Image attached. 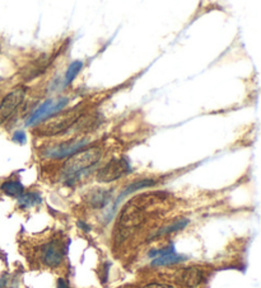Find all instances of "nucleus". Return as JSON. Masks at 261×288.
I'll list each match as a JSON object with an SVG mask.
<instances>
[{"label":"nucleus","mask_w":261,"mask_h":288,"mask_svg":"<svg viewBox=\"0 0 261 288\" xmlns=\"http://www.w3.org/2000/svg\"><path fill=\"white\" fill-rule=\"evenodd\" d=\"M101 157L102 150L97 146L82 149L74 155H72L63 166V174H64L65 179H68L67 183L69 184L72 179L79 178V174L96 165L101 160Z\"/></svg>","instance_id":"1"},{"label":"nucleus","mask_w":261,"mask_h":288,"mask_svg":"<svg viewBox=\"0 0 261 288\" xmlns=\"http://www.w3.org/2000/svg\"><path fill=\"white\" fill-rule=\"evenodd\" d=\"M79 112H81V108L78 107L72 108L69 110H62V112L45 120V122L41 123L35 134L39 135V136H55V135L62 134L72 127L79 120Z\"/></svg>","instance_id":"2"},{"label":"nucleus","mask_w":261,"mask_h":288,"mask_svg":"<svg viewBox=\"0 0 261 288\" xmlns=\"http://www.w3.org/2000/svg\"><path fill=\"white\" fill-rule=\"evenodd\" d=\"M129 171H131L129 159H126V158H113L106 165L99 169L98 173H97V181L102 182V183H110V182L121 178Z\"/></svg>","instance_id":"3"},{"label":"nucleus","mask_w":261,"mask_h":288,"mask_svg":"<svg viewBox=\"0 0 261 288\" xmlns=\"http://www.w3.org/2000/svg\"><path fill=\"white\" fill-rule=\"evenodd\" d=\"M25 96V89L17 88L4 97V99L0 103V125L4 123L17 110V108L22 104Z\"/></svg>","instance_id":"4"},{"label":"nucleus","mask_w":261,"mask_h":288,"mask_svg":"<svg viewBox=\"0 0 261 288\" xmlns=\"http://www.w3.org/2000/svg\"><path fill=\"white\" fill-rule=\"evenodd\" d=\"M39 258H41L42 263L45 265L56 268L57 265L62 264L63 258H64V252H63V248L60 247L59 242L56 240H52V241L47 242L41 248Z\"/></svg>","instance_id":"5"},{"label":"nucleus","mask_w":261,"mask_h":288,"mask_svg":"<svg viewBox=\"0 0 261 288\" xmlns=\"http://www.w3.org/2000/svg\"><path fill=\"white\" fill-rule=\"evenodd\" d=\"M88 139H79L72 142H65V144L57 145L54 149L47 151V157L52 158V159H64V158H70L72 155H74L75 152H78L79 150L83 149L86 145H88Z\"/></svg>","instance_id":"6"},{"label":"nucleus","mask_w":261,"mask_h":288,"mask_svg":"<svg viewBox=\"0 0 261 288\" xmlns=\"http://www.w3.org/2000/svg\"><path fill=\"white\" fill-rule=\"evenodd\" d=\"M181 282L190 288H195L199 286L204 279V273L197 267H190V268L184 269L180 276Z\"/></svg>","instance_id":"7"},{"label":"nucleus","mask_w":261,"mask_h":288,"mask_svg":"<svg viewBox=\"0 0 261 288\" xmlns=\"http://www.w3.org/2000/svg\"><path fill=\"white\" fill-rule=\"evenodd\" d=\"M110 198H111V192L98 188L93 189L87 194V202L94 208H102L110 202Z\"/></svg>","instance_id":"8"},{"label":"nucleus","mask_w":261,"mask_h":288,"mask_svg":"<svg viewBox=\"0 0 261 288\" xmlns=\"http://www.w3.org/2000/svg\"><path fill=\"white\" fill-rule=\"evenodd\" d=\"M52 104H54V100H52L51 98L45 100V102L39 105L37 109H36L35 112L31 115V117L28 118L27 122H26V126H32V125H35V123H38V122H41L42 120H45V117H46L47 112H49L50 107H51Z\"/></svg>","instance_id":"9"},{"label":"nucleus","mask_w":261,"mask_h":288,"mask_svg":"<svg viewBox=\"0 0 261 288\" xmlns=\"http://www.w3.org/2000/svg\"><path fill=\"white\" fill-rule=\"evenodd\" d=\"M187 256L180 255L177 253H171V254H166L162 256H157L152 260L150 265L152 267H163V265H172V264L181 263V261H185Z\"/></svg>","instance_id":"10"},{"label":"nucleus","mask_w":261,"mask_h":288,"mask_svg":"<svg viewBox=\"0 0 261 288\" xmlns=\"http://www.w3.org/2000/svg\"><path fill=\"white\" fill-rule=\"evenodd\" d=\"M155 184V181L154 179H140V181H136L134 182V183H131L130 186L126 187V189L124 191L123 193L120 194V197L117 198V201H116L115 203V207L116 205H117L118 202H120L121 200H123L124 197H126L128 194H130V193H134L136 191H139V189H143V188H148V187H153Z\"/></svg>","instance_id":"11"},{"label":"nucleus","mask_w":261,"mask_h":288,"mask_svg":"<svg viewBox=\"0 0 261 288\" xmlns=\"http://www.w3.org/2000/svg\"><path fill=\"white\" fill-rule=\"evenodd\" d=\"M0 189H2L5 194L9 195V197H17V198L19 197V195H22L23 192H25V187H23V184L17 181L5 182V183L2 184Z\"/></svg>","instance_id":"12"},{"label":"nucleus","mask_w":261,"mask_h":288,"mask_svg":"<svg viewBox=\"0 0 261 288\" xmlns=\"http://www.w3.org/2000/svg\"><path fill=\"white\" fill-rule=\"evenodd\" d=\"M41 201H42L41 195H39L38 193L28 192V193H23L22 195L18 197V205H19L22 208H30L36 205H39Z\"/></svg>","instance_id":"13"},{"label":"nucleus","mask_w":261,"mask_h":288,"mask_svg":"<svg viewBox=\"0 0 261 288\" xmlns=\"http://www.w3.org/2000/svg\"><path fill=\"white\" fill-rule=\"evenodd\" d=\"M82 68H83V62L79 61V60H75V61H73L72 64L69 65V68H68L67 73H65V78H64V84H63V86H68L70 83H72L73 80L75 79V76L78 75L79 71L82 70Z\"/></svg>","instance_id":"14"},{"label":"nucleus","mask_w":261,"mask_h":288,"mask_svg":"<svg viewBox=\"0 0 261 288\" xmlns=\"http://www.w3.org/2000/svg\"><path fill=\"white\" fill-rule=\"evenodd\" d=\"M189 223L190 221L187 220V218H181V220L175 221L173 224L167 225V226H165V227H162L160 230H158V232L155 235H157V236H162V235H167V234H171V232L178 231V230L185 229L187 225H189Z\"/></svg>","instance_id":"15"},{"label":"nucleus","mask_w":261,"mask_h":288,"mask_svg":"<svg viewBox=\"0 0 261 288\" xmlns=\"http://www.w3.org/2000/svg\"><path fill=\"white\" fill-rule=\"evenodd\" d=\"M171 253H175V248H173L172 245H171V247L165 248V249H154V250H152V252L148 253V255L150 256V258H157V256L171 254Z\"/></svg>","instance_id":"16"},{"label":"nucleus","mask_w":261,"mask_h":288,"mask_svg":"<svg viewBox=\"0 0 261 288\" xmlns=\"http://www.w3.org/2000/svg\"><path fill=\"white\" fill-rule=\"evenodd\" d=\"M13 141L18 142V144L23 145L27 142V136H26V132L25 131H17L14 132L13 135Z\"/></svg>","instance_id":"17"},{"label":"nucleus","mask_w":261,"mask_h":288,"mask_svg":"<svg viewBox=\"0 0 261 288\" xmlns=\"http://www.w3.org/2000/svg\"><path fill=\"white\" fill-rule=\"evenodd\" d=\"M144 288H175V287L168 286V284H162V283H150L147 284Z\"/></svg>","instance_id":"18"},{"label":"nucleus","mask_w":261,"mask_h":288,"mask_svg":"<svg viewBox=\"0 0 261 288\" xmlns=\"http://www.w3.org/2000/svg\"><path fill=\"white\" fill-rule=\"evenodd\" d=\"M57 288H69L68 287V283L64 281L63 278L57 279Z\"/></svg>","instance_id":"19"},{"label":"nucleus","mask_w":261,"mask_h":288,"mask_svg":"<svg viewBox=\"0 0 261 288\" xmlns=\"http://www.w3.org/2000/svg\"><path fill=\"white\" fill-rule=\"evenodd\" d=\"M78 226L81 227V229H83L84 231H89V230H91V227H89V225H87V224L82 223V221H79V223H78Z\"/></svg>","instance_id":"20"}]
</instances>
